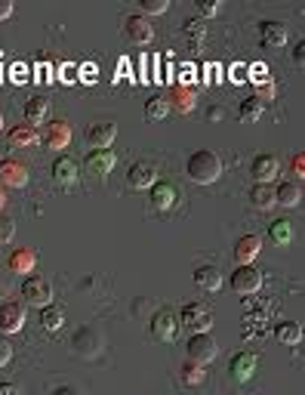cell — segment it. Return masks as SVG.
Returning a JSON list of instances; mask_svg holds the SVG:
<instances>
[{"mask_svg": "<svg viewBox=\"0 0 305 395\" xmlns=\"http://www.w3.org/2000/svg\"><path fill=\"white\" fill-rule=\"evenodd\" d=\"M0 182L13 189H22L28 182V167L19 161H0Z\"/></svg>", "mask_w": 305, "mask_h": 395, "instance_id": "cell-15", "label": "cell"}, {"mask_svg": "<svg viewBox=\"0 0 305 395\" xmlns=\"http://www.w3.org/2000/svg\"><path fill=\"white\" fill-rule=\"evenodd\" d=\"M250 204H253V207H259V210L275 207V189L265 186V182H256V186L250 189Z\"/></svg>", "mask_w": 305, "mask_h": 395, "instance_id": "cell-25", "label": "cell"}, {"mask_svg": "<svg viewBox=\"0 0 305 395\" xmlns=\"http://www.w3.org/2000/svg\"><path fill=\"white\" fill-rule=\"evenodd\" d=\"M114 136H117V124L114 121H96V124H90L87 127V142L92 146V151L108 148L114 142Z\"/></svg>", "mask_w": 305, "mask_h": 395, "instance_id": "cell-10", "label": "cell"}, {"mask_svg": "<svg viewBox=\"0 0 305 395\" xmlns=\"http://www.w3.org/2000/svg\"><path fill=\"white\" fill-rule=\"evenodd\" d=\"M126 179H130L133 189H151L157 182V167L151 161H136L130 170H126Z\"/></svg>", "mask_w": 305, "mask_h": 395, "instance_id": "cell-11", "label": "cell"}, {"mask_svg": "<svg viewBox=\"0 0 305 395\" xmlns=\"http://www.w3.org/2000/svg\"><path fill=\"white\" fill-rule=\"evenodd\" d=\"M253 81H259V83H265V78H268V69H265V65H262V62H256V65H253Z\"/></svg>", "mask_w": 305, "mask_h": 395, "instance_id": "cell-36", "label": "cell"}, {"mask_svg": "<svg viewBox=\"0 0 305 395\" xmlns=\"http://www.w3.org/2000/svg\"><path fill=\"white\" fill-rule=\"evenodd\" d=\"M25 327V309L19 302H0V334H19Z\"/></svg>", "mask_w": 305, "mask_h": 395, "instance_id": "cell-9", "label": "cell"}, {"mask_svg": "<svg viewBox=\"0 0 305 395\" xmlns=\"http://www.w3.org/2000/svg\"><path fill=\"white\" fill-rule=\"evenodd\" d=\"M71 352L74 355H80V358H96L102 352V334L96 331V327H90V324L78 327V331L71 334Z\"/></svg>", "mask_w": 305, "mask_h": 395, "instance_id": "cell-2", "label": "cell"}, {"mask_svg": "<svg viewBox=\"0 0 305 395\" xmlns=\"http://www.w3.org/2000/svg\"><path fill=\"white\" fill-rule=\"evenodd\" d=\"M13 16V0H0V22Z\"/></svg>", "mask_w": 305, "mask_h": 395, "instance_id": "cell-37", "label": "cell"}, {"mask_svg": "<svg viewBox=\"0 0 305 395\" xmlns=\"http://www.w3.org/2000/svg\"><path fill=\"white\" fill-rule=\"evenodd\" d=\"M198 6H201L203 16H216V13H219V4H216V0H213V4H198Z\"/></svg>", "mask_w": 305, "mask_h": 395, "instance_id": "cell-38", "label": "cell"}, {"mask_svg": "<svg viewBox=\"0 0 305 395\" xmlns=\"http://www.w3.org/2000/svg\"><path fill=\"white\" fill-rule=\"evenodd\" d=\"M13 235H16V223L10 216H0V244H10Z\"/></svg>", "mask_w": 305, "mask_h": 395, "instance_id": "cell-33", "label": "cell"}, {"mask_svg": "<svg viewBox=\"0 0 305 395\" xmlns=\"http://www.w3.org/2000/svg\"><path fill=\"white\" fill-rule=\"evenodd\" d=\"M185 352H189V361H194V365H210L219 349L210 334H191L189 343H185Z\"/></svg>", "mask_w": 305, "mask_h": 395, "instance_id": "cell-6", "label": "cell"}, {"mask_svg": "<svg viewBox=\"0 0 305 395\" xmlns=\"http://www.w3.org/2000/svg\"><path fill=\"white\" fill-rule=\"evenodd\" d=\"M53 176H56V182H62V186H74L78 182V161L74 158H68V155H62V158H56L53 161Z\"/></svg>", "mask_w": 305, "mask_h": 395, "instance_id": "cell-18", "label": "cell"}, {"mask_svg": "<svg viewBox=\"0 0 305 395\" xmlns=\"http://www.w3.org/2000/svg\"><path fill=\"white\" fill-rule=\"evenodd\" d=\"M275 340L284 346H299L302 343V324L299 322H281L275 327Z\"/></svg>", "mask_w": 305, "mask_h": 395, "instance_id": "cell-23", "label": "cell"}, {"mask_svg": "<svg viewBox=\"0 0 305 395\" xmlns=\"http://www.w3.org/2000/svg\"><path fill=\"white\" fill-rule=\"evenodd\" d=\"M10 358H13V343L6 340L4 334H0V367H4V365H6V361H10Z\"/></svg>", "mask_w": 305, "mask_h": 395, "instance_id": "cell-35", "label": "cell"}, {"mask_svg": "<svg viewBox=\"0 0 305 395\" xmlns=\"http://www.w3.org/2000/svg\"><path fill=\"white\" fill-rule=\"evenodd\" d=\"M68 139H71V127H68L65 121H53V127L47 130V142L49 148H65Z\"/></svg>", "mask_w": 305, "mask_h": 395, "instance_id": "cell-26", "label": "cell"}, {"mask_svg": "<svg viewBox=\"0 0 305 395\" xmlns=\"http://www.w3.org/2000/svg\"><path fill=\"white\" fill-rule=\"evenodd\" d=\"M4 201H6V198H4V195H0V207H4Z\"/></svg>", "mask_w": 305, "mask_h": 395, "instance_id": "cell-50", "label": "cell"}, {"mask_svg": "<svg viewBox=\"0 0 305 395\" xmlns=\"http://www.w3.org/2000/svg\"><path fill=\"white\" fill-rule=\"evenodd\" d=\"M207 117H210V121H219V117H222V108H219V105H210V108H207Z\"/></svg>", "mask_w": 305, "mask_h": 395, "instance_id": "cell-45", "label": "cell"}, {"mask_svg": "<svg viewBox=\"0 0 305 395\" xmlns=\"http://www.w3.org/2000/svg\"><path fill=\"white\" fill-rule=\"evenodd\" d=\"M302 167H305V158H302V155H296V158H293V170L302 176Z\"/></svg>", "mask_w": 305, "mask_h": 395, "instance_id": "cell-47", "label": "cell"}, {"mask_svg": "<svg viewBox=\"0 0 305 395\" xmlns=\"http://www.w3.org/2000/svg\"><path fill=\"white\" fill-rule=\"evenodd\" d=\"M228 284H232L234 293H241V297H250V293H256L262 288V272L256 266H237L232 272V278H228Z\"/></svg>", "mask_w": 305, "mask_h": 395, "instance_id": "cell-3", "label": "cell"}, {"mask_svg": "<svg viewBox=\"0 0 305 395\" xmlns=\"http://www.w3.org/2000/svg\"><path fill=\"white\" fill-rule=\"evenodd\" d=\"M167 114H169V102L164 96H151L145 102V117L148 121H164Z\"/></svg>", "mask_w": 305, "mask_h": 395, "instance_id": "cell-29", "label": "cell"}, {"mask_svg": "<svg viewBox=\"0 0 305 395\" xmlns=\"http://www.w3.org/2000/svg\"><path fill=\"white\" fill-rule=\"evenodd\" d=\"M49 114V102L44 96H34L25 102V121H28V127H37V124H44Z\"/></svg>", "mask_w": 305, "mask_h": 395, "instance_id": "cell-22", "label": "cell"}, {"mask_svg": "<svg viewBox=\"0 0 305 395\" xmlns=\"http://www.w3.org/2000/svg\"><path fill=\"white\" fill-rule=\"evenodd\" d=\"M0 130H4V112H0Z\"/></svg>", "mask_w": 305, "mask_h": 395, "instance_id": "cell-49", "label": "cell"}, {"mask_svg": "<svg viewBox=\"0 0 305 395\" xmlns=\"http://www.w3.org/2000/svg\"><path fill=\"white\" fill-rule=\"evenodd\" d=\"M259 250H262L259 235H244V238H237V244H234V257H237L241 266H250L253 259L259 257Z\"/></svg>", "mask_w": 305, "mask_h": 395, "instance_id": "cell-16", "label": "cell"}, {"mask_svg": "<svg viewBox=\"0 0 305 395\" xmlns=\"http://www.w3.org/2000/svg\"><path fill=\"white\" fill-rule=\"evenodd\" d=\"M49 395H80V392L74 389V386H56V389L49 392Z\"/></svg>", "mask_w": 305, "mask_h": 395, "instance_id": "cell-40", "label": "cell"}, {"mask_svg": "<svg viewBox=\"0 0 305 395\" xmlns=\"http://www.w3.org/2000/svg\"><path fill=\"white\" fill-rule=\"evenodd\" d=\"M194 78V65H182V81H191Z\"/></svg>", "mask_w": 305, "mask_h": 395, "instance_id": "cell-48", "label": "cell"}, {"mask_svg": "<svg viewBox=\"0 0 305 395\" xmlns=\"http://www.w3.org/2000/svg\"><path fill=\"white\" fill-rule=\"evenodd\" d=\"M244 71H247V69H244V65H234V69H232V78H234L237 83H241L244 78H247V74H244Z\"/></svg>", "mask_w": 305, "mask_h": 395, "instance_id": "cell-44", "label": "cell"}, {"mask_svg": "<svg viewBox=\"0 0 305 395\" xmlns=\"http://www.w3.org/2000/svg\"><path fill=\"white\" fill-rule=\"evenodd\" d=\"M203 380H207V371H203V365H194V361H189V365L182 367V383L201 386Z\"/></svg>", "mask_w": 305, "mask_h": 395, "instance_id": "cell-32", "label": "cell"}, {"mask_svg": "<svg viewBox=\"0 0 305 395\" xmlns=\"http://www.w3.org/2000/svg\"><path fill=\"white\" fill-rule=\"evenodd\" d=\"M112 167H114V151L112 148H99V151H90L87 155V170L90 173L105 176V173H112Z\"/></svg>", "mask_w": 305, "mask_h": 395, "instance_id": "cell-19", "label": "cell"}, {"mask_svg": "<svg viewBox=\"0 0 305 395\" xmlns=\"http://www.w3.org/2000/svg\"><path fill=\"white\" fill-rule=\"evenodd\" d=\"M179 99H182V102H179V108H182V112H189V108H191V93H185V90H182V93H179Z\"/></svg>", "mask_w": 305, "mask_h": 395, "instance_id": "cell-46", "label": "cell"}, {"mask_svg": "<svg viewBox=\"0 0 305 395\" xmlns=\"http://www.w3.org/2000/svg\"><path fill=\"white\" fill-rule=\"evenodd\" d=\"M268 235H271V241H275V244H290V241H293V225L287 220H275V223H271V229H268Z\"/></svg>", "mask_w": 305, "mask_h": 395, "instance_id": "cell-31", "label": "cell"}, {"mask_svg": "<svg viewBox=\"0 0 305 395\" xmlns=\"http://www.w3.org/2000/svg\"><path fill=\"white\" fill-rule=\"evenodd\" d=\"M259 40H262V47L265 49H277V47H284L287 44V28H284V22H262L259 25Z\"/></svg>", "mask_w": 305, "mask_h": 395, "instance_id": "cell-13", "label": "cell"}, {"mask_svg": "<svg viewBox=\"0 0 305 395\" xmlns=\"http://www.w3.org/2000/svg\"><path fill=\"white\" fill-rule=\"evenodd\" d=\"M277 173H281V164H277V158H275V155H256V158H253L250 176H253L256 182H265V186H268V182L275 179Z\"/></svg>", "mask_w": 305, "mask_h": 395, "instance_id": "cell-12", "label": "cell"}, {"mask_svg": "<svg viewBox=\"0 0 305 395\" xmlns=\"http://www.w3.org/2000/svg\"><path fill=\"white\" fill-rule=\"evenodd\" d=\"M22 297L28 306H49L53 302V288H49L47 278H40V275H28V278L22 281Z\"/></svg>", "mask_w": 305, "mask_h": 395, "instance_id": "cell-5", "label": "cell"}, {"mask_svg": "<svg viewBox=\"0 0 305 395\" xmlns=\"http://www.w3.org/2000/svg\"><path fill=\"white\" fill-rule=\"evenodd\" d=\"M185 173H189V179H191V182L210 186V182H216L219 176H222V161H219L216 151L198 148V151H191L189 161H185Z\"/></svg>", "mask_w": 305, "mask_h": 395, "instance_id": "cell-1", "label": "cell"}, {"mask_svg": "<svg viewBox=\"0 0 305 395\" xmlns=\"http://www.w3.org/2000/svg\"><path fill=\"white\" fill-rule=\"evenodd\" d=\"M124 35H126V40H133V44H151L155 25H151L145 16L130 13V16H124Z\"/></svg>", "mask_w": 305, "mask_h": 395, "instance_id": "cell-8", "label": "cell"}, {"mask_svg": "<svg viewBox=\"0 0 305 395\" xmlns=\"http://www.w3.org/2000/svg\"><path fill=\"white\" fill-rule=\"evenodd\" d=\"M176 198H179V191H176V186H169V182H155L151 186V204L157 210H169L176 204Z\"/></svg>", "mask_w": 305, "mask_h": 395, "instance_id": "cell-21", "label": "cell"}, {"mask_svg": "<svg viewBox=\"0 0 305 395\" xmlns=\"http://www.w3.org/2000/svg\"><path fill=\"white\" fill-rule=\"evenodd\" d=\"M302 59H305V44L299 40V44H296V49H293V62H296V65H302Z\"/></svg>", "mask_w": 305, "mask_h": 395, "instance_id": "cell-39", "label": "cell"}, {"mask_svg": "<svg viewBox=\"0 0 305 395\" xmlns=\"http://www.w3.org/2000/svg\"><path fill=\"white\" fill-rule=\"evenodd\" d=\"M151 334L164 343L176 340L179 337V315H176L173 309H157L155 318H151Z\"/></svg>", "mask_w": 305, "mask_h": 395, "instance_id": "cell-7", "label": "cell"}, {"mask_svg": "<svg viewBox=\"0 0 305 395\" xmlns=\"http://www.w3.org/2000/svg\"><path fill=\"white\" fill-rule=\"evenodd\" d=\"M0 395H19V386L16 383H0Z\"/></svg>", "mask_w": 305, "mask_h": 395, "instance_id": "cell-42", "label": "cell"}, {"mask_svg": "<svg viewBox=\"0 0 305 395\" xmlns=\"http://www.w3.org/2000/svg\"><path fill=\"white\" fill-rule=\"evenodd\" d=\"M194 284L201 290H219L222 288V272L216 266H198L194 269Z\"/></svg>", "mask_w": 305, "mask_h": 395, "instance_id": "cell-20", "label": "cell"}, {"mask_svg": "<svg viewBox=\"0 0 305 395\" xmlns=\"http://www.w3.org/2000/svg\"><path fill=\"white\" fill-rule=\"evenodd\" d=\"M268 96H275V83H262V87H259V96H256V99H268Z\"/></svg>", "mask_w": 305, "mask_h": 395, "instance_id": "cell-41", "label": "cell"}, {"mask_svg": "<svg viewBox=\"0 0 305 395\" xmlns=\"http://www.w3.org/2000/svg\"><path fill=\"white\" fill-rule=\"evenodd\" d=\"M179 324H189L194 334H207L213 327V312L203 302H185L179 312Z\"/></svg>", "mask_w": 305, "mask_h": 395, "instance_id": "cell-4", "label": "cell"}, {"mask_svg": "<svg viewBox=\"0 0 305 395\" xmlns=\"http://www.w3.org/2000/svg\"><path fill=\"white\" fill-rule=\"evenodd\" d=\"M228 371H232L237 383H247L250 377L256 374V355H253V352H237L232 358V365H228Z\"/></svg>", "mask_w": 305, "mask_h": 395, "instance_id": "cell-14", "label": "cell"}, {"mask_svg": "<svg viewBox=\"0 0 305 395\" xmlns=\"http://www.w3.org/2000/svg\"><path fill=\"white\" fill-rule=\"evenodd\" d=\"M80 71H83V81H87V83H90V81H96V65H83Z\"/></svg>", "mask_w": 305, "mask_h": 395, "instance_id": "cell-43", "label": "cell"}, {"mask_svg": "<svg viewBox=\"0 0 305 395\" xmlns=\"http://www.w3.org/2000/svg\"><path fill=\"white\" fill-rule=\"evenodd\" d=\"M237 114H241V121H247V124H253V121H259V117H262V102H259L256 96L244 99V102L237 105Z\"/></svg>", "mask_w": 305, "mask_h": 395, "instance_id": "cell-30", "label": "cell"}, {"mask_svg": "<svg viewBox=\"0 0 305 395\" xmlns=\"http://www.w3.org/2000/svg\"><path fill=\"white\" fill-rule=\"evenodd\" d=\"M275 201L277 204H284V207H296L302 201V186L299 182H293V179L281 182V186L275 189Z\"/></svg>", "mask_w": 305, "mask_h": 395, "instance_id": "cell-24", "label": "cell"}, {"mask_svg": "<svg viewBox=\"0 0 305 395\" xmlns=\"http://www.w3.org/2000/svg\"><path fill=\"white\" fill-rule=\"evenodd\" d=\"M34 142H37V130L28 127V124H22V127L10 130V146L13 148H28V146H34Z\"/></svg>", "mask_w": 305, "mask_h": 395, "instance_id": "cell-27", "label": "cell"}, {"mask_svg": "<svg viewBox=\"0 0 305 395\" xmlns=\"http://www.w3.org/2000/svg\"><path fill=\"white\" fill-rule=\"evenodd\" d=\"M142 10L148 16H157V13H167V0H142Z\"/></svg>", "mask_w": 305, "mask_h": 395, "instance_id": "cell-34", "label": "cell"}, {"mask_svg": "<svg viewBox=\"0 0 305 395\" xmlns=\"http://www.w3.org/2000/svg\"><path fill=\"white\" fill-rule=\"evenodd\" d=\"M34 263H37V257H34V250H28V247H16L10 254V259H6L10 272L25 275V278H28V272H34Z\"/></svg>", "mask_w": 305, "mask_h": 395, "instance_id": "cell-17", "label": "cell"}, {"mask_svg": "<svg viewBox=\"0 0 305 395\" xmlns=\"http://www.w3.org/2000/svg\"><path fill=\"white\" fill-rule=\"evenodd\" d=\"M40 324H44L47 331H59V327L65 324V312L49 302V306H44V312H40Z\"/></svg>", "mask_w": 305, "mask_h": 395, "instance_id": "cell-28", "label": "cell"}]
</instances>
